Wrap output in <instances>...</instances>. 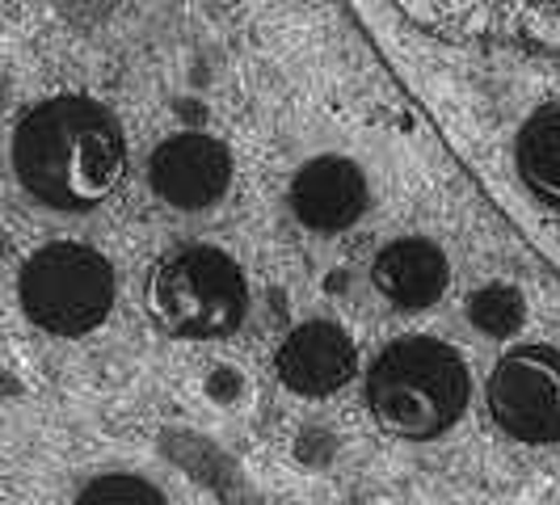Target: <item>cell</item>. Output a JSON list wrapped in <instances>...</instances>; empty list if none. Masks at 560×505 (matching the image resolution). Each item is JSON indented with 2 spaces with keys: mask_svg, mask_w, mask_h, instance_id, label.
<instances>
[{
  "mask_svg": "<svg viewBox=\"0 0 560 505\" xmlns=\"http://www.w3.org/2000/svg\"><path fill=\"white\" fill-rule=\"evenodd\" d=\"M13 168L30 195L56 211H89L127 173V143L114 114L89 97H51L18 122Z\"/></svg>",
  "mask_w": 560,
  "mask_h": 505,
  "instance_id": "1",
  "label": "cell"
},
{
  "mask_svg": "<svg viewBox=\"0 0 560 505\" xmlns=\"http://www.w3.org/2000/svg\"><path fill=\"white\" fill-rule=\"evenodd\" d=\"M371 279L380 286V295L393 300L396 308H434L447 291V257L439 252V245L409 236V240H396L375 257Z\"/></svg>",
  "mask_w": 560,
  "mask_h": 505,
  "instance_id": "9",
  "label": "cell"
},
{
  "mask_svg": "<svg viewBox=\"0 0 560 505\" xmlns=\"http://www.w3.org/2000/svg\"><path fill=\"white\" fill-rule=\"evenodd\" d=\"M152 190L177 211H207L232 186V152L215 136L186 131L165 140L148 161Z\"/></svg>",
  "mask_w": 560,
  "mask_h": 505,
  "instance_id": "6",
  "label": "cell"
},
{
  "mask_svg": "<svg viewBox=\"0 0 560 505\" xmlns=\"http://www.w3.org/2000/svg\"><path fill=\"white\" fill-rule=\"evenodd\" d=\"M468 316L480 333L489 337H514L527 320V308H523V295L505 282H493V286H480L468 304Z\"/></svg>",
  "mask_w": 560,
  "mask_h": 505,
  "instance_id": "11",
  "label": "cell"
},
{
  "mask_svg": "<svg viewBox=\"0 0 560 505\" xmlns=\"http://www.w3.org/2000/svg\"><path fill=\"white\" fill-rule=\"evenodd\" d=\"M22 312L56 337H81L106 320L114 304V270L102 252L89 245H47L26 261Z\"/></svg>",
  "mask_w": 560,
  "mask_h": 505,
  "instance_id": "4",
  "label": "cell"
},
{
  "mask_svg": "<svg viewBox=\"0 0 560 505\" xmlns=\"http://www.w3.org/2000/svg\"><path fill=\"white\" fill-rule=\"evenodd\" d=\"M489 413L518 443H560V350H510L489 375Z\"/></svg>",
  "mask_w": 560,
  "mask_h": 505,
  "instance_id": "5",
  "label": "cell"
},
{
  "mask_svg": "<svg viewBox=\"0 0 560 505\" xmlns=\"http://www.w3.org/2000/svg\"><path fill=\"white\" fill-rule=\"evenodd\" d=\"M518 168L527 186L560 202V102L535 110L518 136Z\"/></svg>",
  "mask_w": 560,
  "mask_h": 505,
  "instance_id": "10",
  "label": "cell"
},
{
  "mask_svg": "<svg viewBox=\"0 0 560 505\" xmlns=\"http://www.w3.org/2000/svg\"><path fill=\"white\" fill-rule=\"evenodd\" d=\"M468 366L434 337H400L366 371V404L400 438H439L468 409Z\"/></svg>",
  "mask_w": 560,
  "mask_h": 505,
  "instance_id": "2",
  "label": "cell"
},
{
  "mask_svg": "<svg viewBox=\"0 0 560 505\" xmlns=\"http://www.w3.org/2000/svg\"><path fill=\"white\" fill-rule=\"evenodd\" d=\"M77 505H165V497L140 477H102L84 489Z\"/></svg>",
  "mask_w": 560,
  "mask_h": 505,
  "instance_id": "12",
  "label": "cell"
},
{
  "mask_svg": "<svg viewBox=\"0 0 560 505\" xmlns=\"http://www.w3.org/2000/svg\"><path fill=\"white\" fill-rule=\"evenodd\" d=\"M291 211L312 232H341L366 211L363 168L346 156H316L291 181Z\"/></svg>",
  "mask_w": 560,
  "mask_h": 505,
  "instance_id": "8",
  "label": "cell"
},
{
  "mask_svg": "<svg viewBox=\"0 0 560 505\" xmlns=\"http://www.w3.org/2000/svg\"><path fill=\"white\" fill-rule=\"evenodd\" d=\"M148 308L165 333L215 341L241 329L249 312V286L228 252L182 249L156 266L148 282Z\"/></svg>",
  "mask_w": 560,
  "mask_h": 505,
  "instance_id": "3",
  "label": "cell"
},
{
  "mask_svg": "<svg viewBox=\"0 0 560 505\" xmlns=\"http://www.w3.org/2000/svg\"><path fill=\"white\" fill-rule=\"evenodd\" d=\"M279 379L300 396H329L346 388L359 371V354L346 329L329 320H308L279 345Z\"/></svg>",
  "mask_w": 560,
  "mask_h": 505,
  "instance_id": "7",
  "label": "cell"
}]
</instances>
